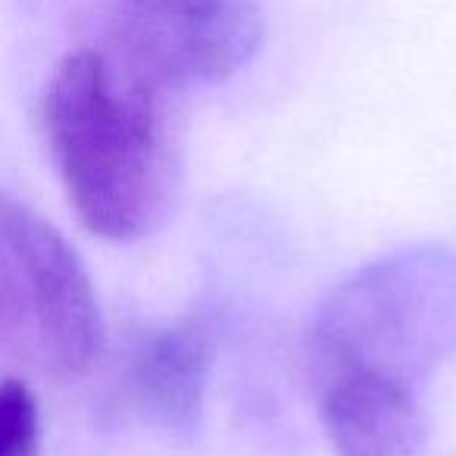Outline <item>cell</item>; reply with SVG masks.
Listing matches in <instances>:
<instances>
[{
	"mask_svg": "<svg viewBox=\"0 0 456 456\" xmlns=\"http://www.w3.org/2000/svg\"><path fill=\"white\" fill-rule=\"evenodd\" d=\"M163 91L110 51L60 60L41 103L45 134L72 209L91 235L134 241L163 222L178 188V157Z\"/></svg>",
	"mask_w": 456,
	"mask_h": 456,
	"instance_id": "1",
	"label": "cell"
},
{
	"mask_svg": "<svg viewBox=\"0 0 456 456\" xmlns=\"http://www.w3.org/2000/svg\"><path fill=\"white\" fill-rule=\"evenodd\" d=\"M456 356V248L419 244L344 279L310 325L319 381L375 372L416 387Z\"/></svg>",
	"mask_w": 456,
	"mask_h": 456,
	"instance_id": "2",
	"label": "cell"
},
{
	"mask_svg": "<svg viewBox=\"0 0 456 456\" xmlns=\"http://www.w3.org/2000/svg\"><path fill=\"white\" fill-rule=\"evenodd\" d=\"M101 347V304L76 248L0 191V350L53 379H82Z\"/></svg>",
	"mask_w": 456,
	"mask_h": 456,
	"instance_id": "3",
	"label": "cell"
},
{
	"mask_svg": "<svg viewBox=\"0 0 456 456\" xmlns=\"http://www.w3.org/2000/svg\"><path fill=\"white\" fill-rule=\"evenodd\" d=\"M263 26V0H116L110 53L169 94L241 72Z\"/></svg>",
	"mask_w": 456,
	"mask_h": 456,
	"instance_id": "4",
	"label": "cell"
},
{
	"mask_svg": "<svg viewBox=\"0 0 456 456\" xmlns=\"http://www.w3.org/2000/svg\"><path fill=\"white\" fill-rule=\"evenodd\" d=\"M209 381V335L197 319L138 331L122 366V394L147 425L175 435L200 428Z\"/></svg>",
	"mask_w": 456,
	"mask_h": 456,
	"instance_id": "5",
	"label": "cell"
},
{
	"mask_svg": "<svg viewBox=\"0 0 456 456\" xmlns=\"http://www.w3.org/2000/svg\"><path fill=\"white\" fill-rule=\"evenodd\" d=\"M322 422L338 456H416L425 416L416 387L375 372H338L319 381Z\"/></svg>",
	"mask_w": 456,
	"mask_h": 456,
	"instance_id": "6",
	"label": "cell"
},
{
	"mask_svg": "<svg viewBox=\"0 0 456 456\" xmlns=\"http://www.w3.org/2000/svg\"><path fill=\"white\" fill-rule=\"evenodd\" d=\"M45 425L35 391L20 379L0 381V456H41Z\"/></svg>",
	"mask_w": 456,
	"mask_h": 456,
	"instance_id": "7",
	"label": "cell"
}]
</instances>
